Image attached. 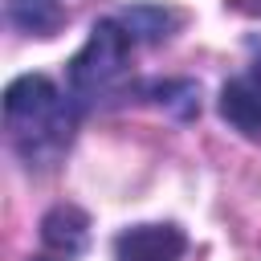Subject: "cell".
<instances>
[{
	"label": "cell",
	"mask_w": 261,
	"mask_h": 261,
	"mask_svg": "<svg viewBox=\"0 0 261 261\" xmlns=\"http://www.w3.org/2000/svg\"><path fill=\"white\" fill-rule=\"evenodd\" d=\"M77 102L69 90H57L45 73H24L4 90V130L12 151L24 167L49 171L73 143L77 130Z\"/></svg>",
	"instance_id": "1"
},
{
	"label": "cell",
	"mask_w": 261,
	"mask_h": 261,
	"mask_svg": "<svg viewBox=\"0 0 261 261\" xmlns=\"http://www.w3.org/2000/svg\"><path fill=\"white\" fill-rule=\"evenodd\" d=\"M130 53H135V37L122 29L118 16H106L90 29L86 45L73 53V61L65 69L69 98L77 102L82 114L98 110L130 90Z\"/></svg>",
	"instance_id": "2"
},
{
	"label": "cell",
	"mask_w": 261,
	"mask_h": 261,
	"mask_svg": "<svg viewBox=\"0 0 261 261\" xmlns=\"http://www.w3.org/2000/svg\"><path fill=\"white\" fill-rule=\"evenodd\" d=\"M220 118L249 139H261V41L257 37L249 41V69L228 77L220 90Z\"/></svg>",
	"instance_id": "3"
},
{
	"label": "cell",
	"mask_w": 261,
	"mask_h": 261,
	"mask_svg": "<svg viewBox=\"0 0 261 261\" xmlns=\"http://www.w3.org/2000/svg\"><path fill=\"white\" fill-rule=\"evenodd\" d=\"M188 232L179 224H135L114 237V261H179Z\"/></svg>",
	"instance_id": "4"
},
{
	"label": "cell",
	"mask_w": 261,
	"mask_h": 261,
	"mask_svg": "<svg viewBox=\"0 0 261 261\" xmlns=\"http://www.w3.org/2000/svg\"><path fill=\"white\" fill-rule=\"evenodd\" d=\"M41 241H45L49 253H57V257L69 261V257L86 253V245H90V216H86L82 208L57 204V208L45 212V220H41Z\"/></svg>",
	"instance_id": "5"
},
{
	"label": "cell",
	"mask_w": 261,
	"mask_h": 261,
	"mask_svg": "<svg viewBox=\"0 0 261 261\" xmlns=\"http://www.w3.org/2000/svg\"><path fill=\"white\" fill-rule=\"evenodd\" d=\"M4 16L24 37H53L65 20L61 0H4Z\"/></svg>",
	"instance_id": "6"
},
{
	"label": "cell",
	"mask_w": 261,
	"mask_h": 261,
	"mask_svg": "<svg viewBox=\"0 0 261 261\" xmlns=\"http://www.w3.org/2000/svg\"><path fill=\"white\" fill-rule=\"evenodd\" d=\"M118 20L135 37V45H155V41H163L175 29V12L159 8V4H130V8L118 12Z\"/></svg>",
	"instance_id": "7"
},
{
	"label": "cell",
	"mask_w": 261,
	"mask_h": 261,
	"mask_svg": "<svg viewBox=\"0 0 261 261\" xmlns=\"http://www.w3.org/2000/svg\"><path fill=\"white\" fill-rule=\"evenodd\" d=\"M151 94L159 106H171L179 118H192L200 110V90L192 82H163V86H151Z\"/></svg>",
	"instance_id": "8"
},
{
	"label": "cell",
	"mask_w": 261,
	"mask_h": 261,
	"mask_svg": "<svg viewBox=\"0 0 261 261\" xmlns=\"http://www.w3.org/2000/svg\"><path fill=\"white\" fill-rule=\"evenodd\" d=\"M37 261H53V257H37Z\"/></svg>",
	"instance_id": "9"
}]
</instances>
